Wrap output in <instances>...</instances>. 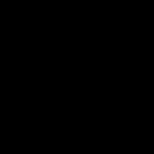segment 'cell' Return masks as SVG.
Here are the masks:
<instances>
[]
</instances>
